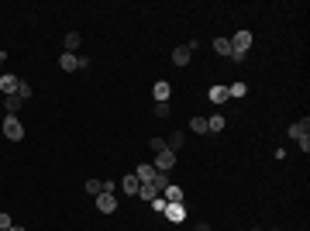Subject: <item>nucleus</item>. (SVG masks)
Instances as JSON below:
<instances>
[{
	"mask_svg": "<svg viewBox=\"0 0 310 231\" xmlns=\"http://www.w3.org/2000/svg\"><path fill=\"white\" fill-rule=\"evenodd\" d=\"M224 124H228V121H224V117H221V114L207 117V131H224Z\"/></svg>",
	"mask_w": 310,
	"mask_h": 231,
	"instance_id": "19",
	"label": "nucleus"
},
{
	"mask_svg": "<svg viewBox=\"0 0 310 231\" xmlns=\"http://www.w3.org/2000/svg\"><path fill=\"white\" fill-rule=\"evenodd\" d=\"M272 231H283V228H272Z\"/></svg>",
	"mask_w": 310,
	"mask_h": 231,
	"instance_id": "32",
	"label": "nucleus"
},
{
	"mask_svg": "<svg viewBox=\"0 0 310 231\" xmlns=\"http://www.w3.org/2000/svg\"><path fill=\"white\" fill-rule=\"evenodd\" d=\"M4 104H7V114H18V111H21V104H24V100H21L18 94H11V97H7V100H4Z\"/></svg>",
	"mask_w": 310,
	"mask_h": 231,
	"instance_id": "18",
	"label": "nucleus"
},
{
	"mask_svg": "<svg viewBox=\"0 0 310 231\" xmlns=\"http://www.w3.org/2000/svg\"><path fill=\"white\" fill-rule=\"evenodd\" d=\"M252 231H262V228H252Z\"/></svg>",
	"mask_w": 310,
	"mask_h": 231,
	"instance_id": "33",
	"label": "nucleus"
},
{
	"mask_svg": "<svg viewBox=\"0 0 310 231\" xmlns=\"http://www.w3.org/2000/svg\"><path fill=\"white\" fill-rule=\"evenodd\" d=\"M18 97H21V100H28V97H31V86H28V79H21V83H18Z\"/></svg>",
	"mask_w": 310,
	"mask_h": 231,
	"instance_id": "24",
	"label": "nucleus"
},
{
	"mask_svg": "<svg viewBox=\"0 0 310 231\" xmlns=\"http://www.w3.org/2000/svg\"><path fill=\"white\" fill-rule=\"evenodd\" d=\"M93 200H97V211H100V214H114V211H117V200H114V193H111V190L97 193Z\"/></svg>",
	"mask_w": 310,
	"mask_h": 231,
	"instance_id": "5",
	"label": "nucleus"
},
{
	"mask_svg": "<svg viewBox=\"0 0 310 231\" xmlns=\"http://www.w3.org/2000/svg\"><path fill=\"white\" fill-rule=\"evenodd\" d=\"M152 211H159V214L166 211V197H162V193H159V197H155V200H152Z\"/></svg>",
	"mask_w": 310,
	"mask_h": 231,
	"instance_id": "25",
	"label": "nucleus"
},
{
	"mask_svg": "<svg viewBox=\"0 0 310 231\" xmlns=\"http://www.w3.org/2000/svg\"><path fill=\"white\" fill-rule=\"evenodd\" d=\"M7 231H28V228H21V224H11V228H7Z\"/></svg>",
	"mask_w": 310,
	"mask_h": 231,
	"instance_id": "30",
	"label": "nucleus"
},
{
	"mask_svg": "<svg viewBox=\"0 0 310 231\" xmlns=\"http://www.w3.org/2000/svg\"><path fill=\"white\" fill-rule=\"evenodd\" d=\"M155 173H159V169H155L152 162H141L135 176H138V183H152V179H155Z\"/></svg>",
	"mask_w": 310,
	"mask_h": 231,
	"instance_id": "12",
	"label": "nucleus"
},
{
	"mask_svg": "<svg viewBox=\"0 0 310 231\" xmlns=\"http://www.w3.org/2000/svg\"><path fill=\"white\" fill-rule=\"evenodd\" d=\"M155 117H169V104H155Z\"/></svg>",
	"mask_w": 310,
	"mask_h": 231,
	"instance_id": "26",
	"label": "nucleus"
},
{
	"mask_svg": "<svg viewBox=\"0 0 310 231\" xmlns=\"http://www.w3.org/2000/svg\"><path fill=\"white\" fill-rule=\"evenodd\" d=\"M138 197H141V200H148V204H152L155 197H159V190H155L152 183H141V187H138Z\"/></svg>",
	"mask_w": 310,
	"mask_h": 231,
	"instance_id": "16",
	"label": "nucleus"
},
{
	"mask_svg": "<svg viewBox=\"0 0 310 231\" xmlns=\"http://www.w3.org/2000/svg\"><path fill=\"white\" fill-rule=\"evenodd\" d=\"M162 197H166V204H183V190H179V187H173V183L162 190Z\"/></svg>",
	"mask_w": 310,
	"mask_h": 231,
	"instance_id": "14",
	"label": "nucleus"
},
{
	"mask_svg": "<svg viewBox=\"0 0 310 231\" xmlns=\"http://www.w3.org/2000/svg\"><path fill=\"white\" fill-rule=\"evenodd\" d=\"M11 224H14V221H11V214H0V231H7Z\"/></svg>",
	"mask_w": 310,
	"mask_h": 231,
	"instance_id": "28",
	"label": "nucleus"
},
{
	"mask_svg": "<svg viewBox=\"0 0 310 231\" xmlns=\"http://www.w3.org/2000/svg\"><path fill=\"white\" fill-rule=\"evenodd\" d=\"M193 231H211V224H207V221H200V224H196Z\"/></svg>",
	"mask_w": 310,
	"mask_h": 231,
	"instance_id": "29",
	"label": "nucleus"
},
{
	"mask_svg": "<svg viewBox=\"0 0 310 231\" xmlns=\"http://www.w3.org/2000/svg\"><path fill=\"white\" fill-rule=\"evenodd\" d=\"M138 187H141V183H138V176L131 173V176H124V179H121V190L128 193V197H138Z\"/></svg>",
	"mask_w": 310,
	"mask_h": 231,
	"instance_id": "13",
	"label": "nucleus"
},
{
	"mask_svg": "<svg viewBox=\"0 0 310 231\" xmlns=\"http://www.w3.org/2000/svg\"><path fill=\"white\" fill-rule=\"evenodd\" d=\"M148 149H152V152H162V149H166V142H162V138H152V142H148Z\"/></svg>",
	"mask_w": 310,
	"mask_h": 231,
	"instance_id": "27",
	"label": "nucleus"
},
{
	"mask_svg": "<svg viewBox=\"0 0 310 231\" xmlns=\"http://www.w3.org/2000/svg\"><path fill=\"white\" fill-rule=\"evenodd\" d=\"M18 83H21V76H14V73H4L0 76V94H18Z\"/></svg>",
	"mask_w": 310,
	"mask_h": 231,
	"instance_id": "8",
	"label": "nucleus"
},
{
	"mask_svg": "<svg viewBox=\"0 0 310 231\" xmlns=\"http://www.w3.org/2000/svg\"><path fill=\"white\" fill-rule=\"evenodd\" d=\"M4 59H7V56H4V52H0V66H4Z\"/></svg>",
	"mask_w": 310,
	"mask_h": 231,
	"instance_id": "31",
	"label": "nucleus"
},
{
	"mask_svg": "<svg viewBox=\"0 0 310 231\" xmlns=\"http://www.w3.org/2000/svg\"><path fill=\"white\" fill-rule=\"evenodd\" d=\"M190 128L196 135H207V117H190Z\"/></svg>",
	"mask_w": 310,
	"mask_h": 231,
	"instance_id": "21",
	"label": "nucleus"
},
{
	"mask_svg": "<svg viewBox=\"0 0 310 231\" xmlns=\"http://www.w3.org/2000/svg\"><path fill=\"white\" fill-rule=\"evenodd\" d=\"M228 97H248V86L238 79V83H231V86H228Z\"/></svg>",
	"mask_w": 310,
	"mask_h": 231,
	"instance_id": "20",
	"label": "nucleus"
},
{
	"mask_svg": "<svg viewBox=\"0 0 310 231\" xmlns=\"http://www.w3.org/2000/svg\"><path fill=\"white\" fill-rule=\"evenodd\" d=\"M86 193H90V197L104 193V179H86Z\"/></svg>",
	"mask_w": 310,
	"mask_h": 231,
	"instance_id": "22",
	"label": "nucleus"
},
{
	"mask_svg": "<svg viewBox=\"0 0 310 231\" xmlns=\"http://www.w3.org/2000/svg\"><path fill=\"white\" fill-rule=\"evenodd\" d=\"M290 138H293V142L310 138V121H307V117H303V121H296V124H290Z\"/></svg>",
	"mask_w": 310,
	"mask_h": 231,
	"instance_id": "10",
	"label": "nucleus"
},
{
	"mask_svg": "<svg viewBox=\"0 0 310 231\" xmlns=\"http://www.w3.org/2000/svg\"><path fill=\"white\" fill-rule=\"evenodd\" d=\"M152 166L159 169V173H169V169L176 166V152H173V149H162V152H155V162H152Z\"/></svg>",
	"mask_w": 310,
	"mask_h": 231,
	"instance_id": "4",
	"label": "nucleus"
},
{
	"mask_svg": "<svg viewBox=\"0 0 310 231\" xmlns=\"http://www.w3.org/2000/svg\"><path fill=\"white\" fill-rule=\"evenodd\" d=\"M4 138H11V142H21V138H24V124H21L18 114H7V121H4Z\"/></svg>",
	"mask_w": 310,
	"mask_h": 231,
	"instance_id": "1",
	"label": "nucleus"
},
{
	"mask_svg": "<svg viewBox=\"0 0 310 231\" xmlns=\"http://www.w3.org/2000/svg\"><path fill=\"white\" fill-rule=\"evenodd\" d=\"M193 52H196V41H190V45H176L173 49V66H190Z\"/></svg>",
	"mask_w": 310,
	"mask_h": 231,
	"instance_id": "2",
	"label": "nucleus"
},
{
	"mask_svg": "<svg viewBox=\"0 0 310 231\" xmlns=\"http://www.w3.org/2000/svg\"><path fill=\"white\" fill-rule=\"evenodd\" d=\"M231 41V52H238V56H248V49H252V31H238Z\"/></svg>",
	"mask_w": 310,
	"mask_h": 231,
	"instance_id": "3",
	"label": "nucleus"
},
{
	"mask_svg": "<svg viewBox=\"0 0 310 231\" xmlns=\"http://www.w3.org/2000/svg\"><path fill=\"white\" fill-rule=\"evenodd\" d=\"M59 69H62V73H76V69H79V56L62 52V56H59Z\"/></svg>",
	"mask_w": 310,
	"mask_h": 231,
	"instance_id": "9",
	"label": "nucleus"
},
{
	"mask_svg": "<svg viewBox=\"0 0 310 231\" xmlns=\"http://www.w3.org/2000/svg\"><path fill=\"white\" fill-rule=\"evenodd\" d=\"M183 142H186V135H183V131H176V135L169 138V145H166V149H173V152H176V149H179Z\"/></svg>",
	"mask_w": 310,
	"mask_h": 231,
	"instance_id": "23",
	"label": "nucleus"
},
{
	"mask_svg": "<svg viewBox=\"0 0 310 231\" xmlns=\"http://www.w3.org/2000/svg\"><path fill=\"white\" fill-rule=\"evenodd\" d=\"M169 94H173V86L166 83V79H159L152 86V97H155V104H169Z\"/></svg>",
	"mask_w": 310,
	"mask_h": 231,
	"instance_id": "7",
	"label": "nucleus"
},
{
	"mask_svg": "<svg viewBox=\"0 0 310 231\" xmlns=\"http://www.w3.org/2000/svg\"><path fill=\"white\" fill-rule=\"evenodd\" d=\"M166 217H169V221H173V224H183V221H186V207H183V204H166Z\"/></svg>",
	"mask_w": 310,
	"mask_h": 231,
	"instance_id": "6",
	"label": "nucleus"
},
{
	"mask_svg": "<svg viewBox=\"0 0 310 231\" xmlns=\"http://www.w3.org/2000/svg\"><path fill=\"white\" fill-rule=\"evenodd\" d=\"M214 52H217V56H231V41L228 38H214Z\"/></svg>",
	"mask_w": 310,
	"mask_h": 231,
	"instance_id": "17",
	"label": "nucleus"
},
{
	"mask_svg": "<svg viewBox=\"0 0 310 231\" xmlns=\"http://www.w3.org/2000/svg\"><path fill=\"white\" fill-rule=\"evenodd\" d=\"M207 100H211V104H217V107H221L224 100H231V97H228V86H221V83H217V86H211V90H207Z\"/></svg>",
	"mask_w": 310,
	"mask_h": 231,
	"instance_id": "11",
	"label": "nucleus"
},
{
	"mask_svg": "<svg viewBox=\"0 0 310 231\" xmlns=\"http://www.w3.org/2000/svg\"><path fill=\"white\" fill-rule=\"evenodd\" d=\"M79 31H69V35H66V38H62V45H66V52H73V56H76L79 52Z\"/></svg>",
	"mask_w": 310,
	"mask_h": 231,
	"instance_id": "15",
	"label": "nucleus"
}]
</instances>
